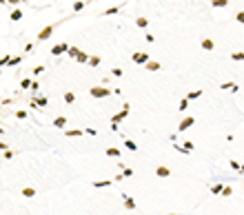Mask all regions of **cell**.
<instances>
[{
    "mask_svg": "<svg viewBox=\"0 0 244 215\" xmlns=\"http://www.w3.org/2000/svg\"><path fill=\"white\" fill-rule=\"evenodd\" d=\"M89 95H91V98H109V95H111V89H105V87H93V89H89Z\"/></svg>",
    "mask_w": 244,
    "mask_h": 215,
    "instance_id": "obj_1",
    "label": "cell"
},
{
    "mask_svg": "<svg viewBox=\"0 0 244 215\" xmlns=\"http://www.w3.org/2000/svg\"><path fill=\"white\" fill-rule=\"evenodd\" d=\"M129 111H131V104H122V111H120L118 115H113V118H111V122H115V124H118L120 120H124L127 115H129Z\"/></svg>",
    "mask_w": 244,
    "mask_h": 215,
    "instance_id": "obj_2",
    "label": "cell"
},
{
    "mask_svg": "<svg viewBox=\"0 0 244 215\" xmlns=\"http://www.w3.org/2000/svg\"><path fill=\"white\" fill-rule=\"evenodd\" d=\"M193 124H195V118H191V115H189V118H184V120L180 122L178 131H180V133H184V131H186V129H191Z\"/></svg>",
    "mask_w": 244,
    "mask_h": 215,
    "instance_id": "obj_3",
    "label": "cell"
},
{
    "mask_svg": "<svg viewBox=\"0 0 244 215\" xmlns=\"http://www.w3.org/2000/svg\"><path fill=\"white\" fill-rule=\"evenodd\" d=\"M67 51H69V45L67 42H60V45H55L51 49V55H60V53H67Z\"/></svg>",
    "mask_w": 244,
    "mask_h": 215,
    "instance_id": "obj_4",
    "label": "cell"
},
{
    "mask_svg": "<svg viewBox=\"0 0 244 215\" xmlns=\"http://www.w3.org/2000/svg\"><path fill=\"white\" fill-rule=\"evenodd\" d=\"M53 29L55 27L53 25H49V27H45V29H40V33H38V40H47L51 33H53Z\"/></svg>",
    "mask_w": 244,
    "mask_h": 215,
    "instance_id": "obj_5",
    "label": "cell"
},
{
    "mask_svg": "<svg viewBox=\"0 0 244 215\" xmlns=\"http://www.w3.org/2000/svg\"><path fill=\"white\" fill-rule=\"evenodd\" d=\"M149 60V53H133V62L135 65H144Z\"/></svg>",
    "mask_w": 244,
    "mask_h": 215,
    "instance_id": "obj_6",
    "label": "cell"
},
{
    "mask_svg": "<svg viewBox=\"0 0 244 215\" xmlns=\"http://www.w3.org/2000/svg\"><path fill=\"white\" fill-rule=\"evenodd\" d=\"M155 175H158V177H169L171 169H169V166H158V169H155Z\"/></svg>",
    "mask_w": 244,
    "mask_h": 215,
    "instance_id": "obj_7",
    "label": "cell"
},
{
    "mask_svg": "<svg viewBox=\"0 0 244 215\" xmlns=\"http://www.w3.org/2000/svg\"><path fill=\"white\" fill-rule=\"evenodd\" d=\"M122 200H124V206H127L129 211H133V209H135V200H133V197H129L127 193H122Z\"/></svg>",
    "mask_w": 244,
    "mask_h": 215,
    "instance_id": "obj_8",
    "label": "cell"
},
{
    "mask_svg": "<svg viewBox=\"0 0 244 215\" xmlns=\"http://www.w3.org/2000/svg\"><path fill=\"white\" fill-rule=\"evenodd\" d=\"M73 58H75V60H78V62H87V60H89V55H87L85 53V51H75V55H73Z\"/></svg>",
    "mask_w": 244,
    "mask_h": 215,
    "instance_id": "obj_9",
    "label": "cell"
},
{
    "mask_svg": "<svg viewBox=\"0 0 244 215\" xmlns=\"http://www.w3.org/2000/svg\"><path fill=\"white\" fill-rule=\"evenodd\" d=\"M65 124H67V118H62V115L53 120V126H55V129H65Z\"/></svg>",
    "mask_w": 244,
    "mask_h": 215,
    "instance_id": "obj_10",
    "label": "cell"
},
{
    "mask_svg": "<svg viewBox=\"0 0 244 215\" xmlns=\"http://www.w3.org/2000/svg\"><path fill=\"white\" fill-rule=\"evenodd\" d=\"M113 184V180H102V182H93L95 189H105V186H111Z\"/></svg>",
    "mask_w": 244,
    "mask_h": 215,
    "instance_id": "obj_11",
    "label": "cell"
},
{
    "mask_svg": "<svg viewBox=\"0 0 244 215\" xmlns=\"http://www.w3.org/2000/svg\"><path fill=\"white\" fill-rule=\"evenodd\" d=\"M65 135H67V138H80L82 131H80V129H71V131H65Z\"/></svg>",
    "mask_w": 244,
    "mask_h": 215,
    "instance_id": "obj_12",
    "label": "cell"
},
{
    "mask_svg": "<svg viewBox=\"0 0 244 215\" xmlns=\"http://www.w3.org/2000/svg\"><path fill=\"white\" fill-rule=\"evenodd\" d=\"M22 195H25V197H33L36 189H33V186H25V189H22Z\"/></svg>",
    "mask_w": 244,
    "mask_h": 215,
    "instance_id": "obj_13",
    "label": "cell"
},
{
    "mask_svg": "<svg viewBox=\"0 0 244 215\" xmlns=\"http://www.w3.org/2000/svg\"><path fill=\"white\" fill-rule=\"evenodd\" d=\"M36 106H38V109H40V106H47V104H49V100H47V98H45V95H42V98H36Z\"/></svg>",
    "mask_w": 244,
    "mask_h": 215,
    "instance_id": "obj_14",
    "label": "cell"
},
{
    "mask_svg": "<svg viewBox=\"0 0 244 215\" xmlns=\"http://www.w3.org/2000/svg\"><path fill=\"white\" fill-rule=\"evenodd\" d=\"M144 65H147V69H151V71H158L160 69V62H153V60H147Z\"/></svg>",
    "mask_w": 244,
    "mask_h": 215,
    "instance_id": "obj_15",
    "label": "cell"
},
{
    "mask_svg": "<svg viewBox=\"0 0 244 215\" xmlns=\"http://www.w3.org/2000/svg\"><path fill=\"white\" fill-rule=\"evenodd\" d=\"M135 25H138L140 29H147V27H149V20H147V18H138V20H135Z\"/></svg>",
    "mask_w": 244,
    "mask_h": 215,
    "instance_id": "obj_16",
    "label": "cell"
},
{
    "mask_svg": "<svg viewBox=\"0 0 244 215\" xmlns=\"http://www.w3.org/2000/svg\"><path fill=\"white\" fill-rule=\"evenodd\" d=\"M202 95V89H195V91H191L189 95H186V100H195V98H200Z\"/></svg>",
    "mask_w": 244,
    "mask_h": 215,
    "instance_id": "obj_17",
    "label": "cell"
},
{
    "mask_svg": "<svg viewBox=\"0 0 244 215\" xmlns=\"http://www.w3.org/2000/svg\"><path fill=\"white\" fill-rule=\"evenodd\" d=\"M124 149H129V151H138V144H135V142H131V140H124Z\"/></svg>",
    "mask_w": 244,
    "mask_h": 215,
    "instance_id": "obj_18",
    "label": "cell"
},
{
    "mask_svg": "<svg viewBox=\"0 0 244 215\" xmlns=\"http://www.w3.org/2000/svg\"><path fill=\"white\" fill-rule=\"evenodd\" d=\"M180 111H182V113H184L186 109H189V100H186V98H182V100H180V106H178Z\"/></svg>",
    "mask_w": 244,
    "mask_h": 215,
    "instance_id": "obj_19",
    "label": "cell"
},
{
    "mask_svg": "<svg viewBox=\"0 0 244 215\" xmlns=\"http://www.w3.org/2000/svg\"><path fill=\"white\" fill-rule=\"evenodd\" d=\"M20 18H22V11H20V9H16V11H11V20H14V22H18V20H20Z\"/></svg>",
    "mask_w": 244,
    "mask_h": 215,
    "instance_id": "obj_20",
    "label": "cell"
},
{
    "mask_svg": "<svg viewBox=\"0 0 244 215\" xmlns=\"http://www.w3.org/2000/svg\"><path fill=\"white\" fill-rule=\"evenodd\" d=\"M220 193H222V197H229V195H233V189H231V186H222Z\"/></svg>",
    "mask_w": 244,
    "mask_h": 215,
    "instance_id": "obj_21",
    "label": "cell"
},
{
    "mask_svg": "<svg viewBox=\"0 0 244 215\" xmlns=\"http://www.w3.org/2000/svg\"><path fill=\"white\" fill-rule=\"evenodd\" d=\"M202 47H204L206 51H211V49H213V40H209V38H204V40H202Z\"/></svg>",
    "mask_w": 244,
    "mask_h": 215,
    "instance_id": "obj_22",
    "label": "cell"
},
{
    "mask_svg": "<svg viewBox=\"0 0 244 215\" xmlns=\"http://www.w3.org/2000/svg\"><path fill=\"white\" fill-rule=\"evenodd\" d=\"M65 102H67V104H73V102H75V95L71 93V91H69V93H65Z\"/></svg>",
    "mask_w": 244,
    "mask_h": 215,
    "instance_id": "obj_23",
    "label": "cell"
},
{
    "mask_svg": "<svg viewBox=\"0 0 244 215\" xmlns=\"http://www.w3.org/2000/svg\"><path fill=\"white\" fill-rule=\"evenodd\" d=\"M105 153L109 155V158H120V151H118V149H107Z\"/></svg>",
    "mask_w": 244,
    "mask_h": 215,
    "instance_id": "obj_24",
    "label": "cell"
},
{
    "mask_svg": "<svg viewBox=\"0 0 244 215\" xmlns=\"http://www.w3.org/2000/svg\"><path fill=\"white\" fill-rule=\"evenodd\" d=\"M87 62H89V65H93V67H98V65H100V58H98V55H89V60H87Z\"/></svg>",
    "mask_w": 244,
    "mask_h": 215,
    "instance_id": "obj_25",
    "label": "cell"
},
{
    "mask_svg": "<svg viewBox=\"0 0 244 215\" xmlns=\"http://www.w3.org/2000/svg\"><path fill=\"white\" fill-rule=\"evenodd\" d=\"M122 166V164H120ZM122 175L124 177H133V169H127V166H122Z\"/></svg>",
    "mask_w": 244,
    "mask_h": 215,
    "instance_id": "obj_26",
    "label": "cell"
},
{
    "mask_svg": "<svg viewBox=\"0 0 244 215\" xmlns=\"http://www.w3.org/2000/svg\"><path fill=\"white\" fill-rule=\"evenodd\" d=\"M211 5H213V7H226V5H229V0H213Z\"/></svg>",
    "mask_w": 244,
    "mask_h": 215,
    "instance_id": "obj_27",
    "label": "cell"
},
{
    "mask_svg": "<svg viewBox=\"0 0 244 215\" xmlns=\"http://www.w3.org/2000/svg\"><path fill=\"white\" fill-rule=\"evenodd\" d=\"M231 60H235V62H242V60H244V53H240V51H238V53H233V55H231Z\"/></svg>",
    "mask_w": 244,
    "mask_h": 215,
    "instance_id": "obj_28",
    "label": "cell"
},
{
    "mask_svg": "<svg viewBox=\"0 0 244 215\" xmlns=\"http://www.w3.org/2000/svg\"><path fill=\"white\" fill-rule=\"evenodd\" d=\"M220 191H222V184H213L211 186V193L213 195H220Z\"/></svg>",
    "mask_w": 244,
    "mask_h": 215,
    "instance_id": "obj_29",
    "label": "cell"
},
{
    "mask_svg": "<svg viewBox=\"0 0 244 215\" xmlns=\"http://www.w3.org/2000/svg\"><path fill=\"white\" fill-rule=\"evenodd\" d=\"M16 118H18V120H27V111H16Z\"/></svg>",
    "mask_w": 244,
    "mask_h": 215,
    "instance_id": "obj_30",
    "label": "cell"
},
{
    "mask_svg": "<svg viewBox=\"0 0 244 215\" xmlns=\"http://www.w3.org/2000/svg\"><path fill=\"white\" fill-rule=\"evenodd\" d=\"M231 169H235L240 173V171H242V164H240V162H235V160H231Z\"/></svg>",
    "mask_w": 244,
    "mask_h": 215,
    "instance_id": "obj_31",
    "label": "cell"
},
{
    "mask_svg": "<svg viewBox=\"0 0 244 215\" xmlns=\"http://www.w3.org/2000/svg\"><path fill=\"white\" fill-rule=\"evenodd\" d=\"M85 5H87V2H75V5H73V11H80V9H85Z\"/></svg>",
    "mask_w": 244,
    "mask_h": 215,
    "instance_id": "obj_32",
    "label": "cell"
},
{
    "mask_svg": "<svg viewBox=\"0 0 244 215\" xmlns=\"http://www.w3.org/2000/svg\"><path fill=\"white\" fill-rule=\"evenodd\" d=\"M113 13H118V7H111V9L105 11V16H113Z\"/></svg>",
    "mask_w": 244,
    "mask_h": 215,
    "instance_id": "obj_33",
    "label": "cell"
},
{
    "mask_svg": "<svg viewBox=\"0 0 244 215\" xmlns=\"http://www.w3.org/2000/svg\"><path fill=\"white\" fill-rule=\"evenodd\" d=\"M20 87H22V89H29V87H31V80H27V78H25V80L20 82Z\"/></svg>",
    "mask_w": 244,
    "mask_h": 215,
    "instance_id": "obj_34",
    "label": "cell"
},
{
    "mask_svg": "<svg viewBox=\"0 0 244 215\" xmlns=\"http://www.w3.org/2000/svg\"><path fill=\"white\" fill-rule=\"evenodd\" d=\"M5 65H9V55H5V58H0V67H5Z\"/></svg>",
    "mask_w": 244,
    "mask_h": 215,
    "instance_id": "obj_35",
    "label": "cell"
},
{
    "mask_svg": "<svg viewBox=\"0 0 244 215\" xmlns=\"http://www.w3.org/2000/svg\"><path fill=\"white\" fill-rule=\"evenodd\" d=\"M42 71H45V67H36V69H33V75H40Z\"/></svg>",
    "mask_w": 244,
    "mask_h": 215,
    "instance_id": "obj_36",
    "label": "cell"
},
{
    "mask_svg": "<svg viewBox=\"0 0 244 215\" xmlns=\"http://www.w3.org/2000/svg\"><path fill=\"white\" fill-rule=\"evenodd\" d=\"M11 158H14V153H11V151L7 149V151H5V160H11Z\"/></svg>",
    "mask_w": 244,
    "mask_h": 215,
    "instance_id": "obj_37",
    "label": "cell"
},
{
    "mask_svg": "<svg viewBox=\"0 0 244 215\" xmlns=\"http://www.w3.org/2000/svg\"><path fill=\"white\" fill-rule=\"evenodd\" d=\"M18 62H20V58H9V65H11V67L18 65Z\"/></svg>",
    "mask_w": 244,
    "mask_h": 215,
    "instance_id": "obj_38",
    "label": "cell"
},
{
    "mask_svg": "<svg viewBox=\"0 0 244 215\" xmlns=\"http://www.w3.org/2000/svg\"><path fill=\"white\" fill-rule=\"evenodd\" d=\"M0 151H7V142H0Z\"/></svg>",
    "mask_w": 244,
    "mask_h": 215,
    "instance_id": "obj_39",
    "label": "cell"
},
{
    "mask_svg": "<svg viewBox=\"0 0 244 215\" xmlns=\"http://www.w3.org/2000/svg\"><path fill=\"white\" fill-rule=\"evenodd\" d=\"M7 2H11V5H16V2H20V0H7Z\"/></svg>",
    "mask_w": 244,
    "mask_h": 215,
    "instance_id": "obj_40",
    "label": "cell"
},
{
    "mask_svg": "<svg viewBox=\"0 0 244 215\" xmlns=\"http://www.w3.org/2000/svg\"><path fill=\"white\" fill-rule=\"evenodd\" d=\"M2 133H5V129H2V126H0V135H2Z\"/></svg>",
    "mask_w": 244,
    "mask_h": 215,
    "instance_id": "obj_41",
    "label": "cell"
},
{
    "mask_svg": "<svg viewBox=\"0 0 244 215\" xmlns=\"http://www.w3.org/2000/svg\"><path fill=\"white\" fill-rule=\"evenodd\" d=\"M5 2H7V0H0V5H5Z\"/></svg>",
    "mask_w": 244,
    "mask_h": 215,
    "instance_id": "obj_42",
    "label": "cell"
},
{
    "mask_svg": "<svg viewBox=\"0 0 244 215\" xmlns=\"http://www.w3.org/2000/svg\"><path fill=\"white\" fill-rule=\"evenodd\" d=\"M169 215H180V213H169Z\"/></svg>",
    "mask_w": 244,
    "mask_h": 215,
    "instance_id": "obj_43",
    "label": "cell"
}]
</instances>
